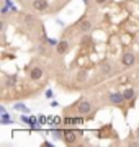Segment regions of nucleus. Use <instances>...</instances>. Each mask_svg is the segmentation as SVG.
<instances>
[{"mask_svg": "<svg viewBox=\"0 0 139 147\" xmlns=\"http://www.w3.org/2000/svg\"><path fill=\"white\" fill-rule=\"evenodd\" d=\"M136 56H134L131 51H128V53H124L123 56H121V64H123V67H131V65H134L136 64Z\"/></svg>", "mask_w": 139, "mask_h": 147, "instance_id": "obj_2", "label": "nucleus"}, {"mask_svg": "<svg viewBox=\"0 0 139 147\" xmlns=\"http://www.w3.org/2000/svg\"><path fill=\"white\" fill-rule=\"evenodd\" d=\"M46 123V116H39V124H44Z\"/></svg>", "mask_w": 139, "mask_h": 147, "instance_id": "obj_12", "label": "nucleus"}, {"mask_svg": "<svg viewBox=\"0 0 139 147\" xmlns=\"http://www.w3.org/2000/svg\"><path fill=\"white\" fill-rule=\"evenodd\" d=\"M123 95H124V100L131 101V98L134 96V90H133V88H126V90L123 92Z\"/></svg>", "mask_w": 139, "mask_h": 147, "instance_id": "obj_9", "label": "nucleus"}, {"mask_svg": "<svg viewBox=\"0 0 139 147\" xmlns=\"http://www.w3.org/2000/svg\"><path fill=\"white\" fill-rule=\"evenodd\" d=\"M56 51H57V54H61V56L65 54L67 51H69V41H67L65 38L62 39V41H59V44L56 46Z\"/></svg>", "mask_w": 139, "mask_h": 147, "instance_id": "obj_6", "label": "nucleus"}, {"mask_svg": "<svg viewBox=\"0 0 139 147\" xmlns=\"http://www.w3.org/2000/svg\"><path fill=\"white\" fill-rule=\"evenodd\" d=\"M49 7H51V5H49L48 0H33V2H31V8L34 11H39V13L48 11Z\"/></svg>", "mask_w": 139, "mask_h": 147, "instance_id": "obj_1", "label": "nucleus"}, {"mask_svg": "<svg viewBox=\"0 0 139 147\" xmlns=\"http://www.w3.org/2000/svg\"><path fill=\"white\" fill-rule=\"evenodd\" d=\"M13 108H15V110H22L23 113H30V110H28L23 103H16V105H13Z\"/></svg>", "mask_w": 139, "mask_h": 147, "instance_id": "obj_10", "label": "nucleus"}, {"mask_svg": "<svg viewBox=\"0 0 139 147\" xmlns=\"http://www.w3.org/2000/svg\"><path fill=\"white\" fill-rule=\"evenodd\" d=\"M110 101L115 103V105H121L124 101V95L121 93V92H115V93L110 95Z\"/></svg>", "mask_w": 139, "mask_h": 147, "instance_id": "obj_7", "label": "nucleus"}, {"mask_svg": "<svg viewBox=\"0 0 139 147\" xmlns=\"http://www.w3.org/2000/svg\"><path fill=\"white\" fill-rule=\"evenodd\" d=\"M22 121H23V123H26V124H30V123H31V118H26V115H23L22 116Z\"/></svg>", "mask_w": 139, "mask_h": 147, "instance_id": "obj_11", "label": "nucleus"}, {"mask_svg": "<svg viewBox=\"0 0 139 147\" xmlns=\"http://www.w3.org/2000/svg\"><path fill=\"white\" fill-rule=\"evenodd\" d=\"M46 96H48V98H53V92H51V90H48V92H46Z\"/></svg>", "mask_w": 139, "mask_h": 147, "instance_id": "obj_13", "label": "nucleus"}, {"mask_svg": "<svg viewBox=\"0 0 139 147\" xmlns=\"http://www.w3.org/2000/svg\"><path fill=\"white\" fill-rule=\"evenodd\" d=\"M0 124H13V119L10 118V115H8L7 111H3V113H2V118H0Z\"/></svg>", "mask_w": 139, "mask_h": 147, "instance_id": "obj_8", "label": "nucleus"}, {"mask_svg": "<svg viewBox=\"0 0 139 147\" xmlns=\"http://www.w3.org/2000/svg\"><path fill=\"white\" fill-rule=\"evenodd\" d=\"M77 139H79L77 131H74V129H64V137H62V141H64L65 144H74Z\"/></svg>", "mask_w": 139, "mask_h": 147, "instance_id": "obj_4", "label": "nucleus"}, {"mask_svg": "<svg viewBox=\"0 0 139 147\" xmlns=\"http://www.w3.org/2000/svg\"><path fill=\"white\" fill-rule=\"evenodd\" d=\"M44 75L43 69L41 67H34L31 69V72H30V80H33V82H39V79Z\"/></svg>", "mask_w": 139, "mask_h": 147, "instance_id": "obj_5", "label": "nucleus"}, {"mask_svg": "<svg viewBox=\"0 0 139 147\" xmlns=\"http://www.w3.org/2000/svg\"><path fill=\"white\" fill-rule=\"evenodd\" d=\"M75 106H77V111H79L80 115H88V113L92 111V103L88 100L77 101V103H75Z\"/></svg>", "mask_w": 139, "mask_h": 147, "instance_id": "obj_3", "label": "nucleus"}, {"mask_svg": "<svg viewBox=\"0 0 139 147\" xmlns=\"http://www.w3.org/2000/svg\"><path fill=\"white\" fill-rule=\"evenodd\" d=\"M105 2H107V0H95V3H98V5H103Z\"/></svg>", "mask_w": 139, "mask_h": 147, "instance_id": "obj_14", "label": "nucleus"}, {"mask_svg": "<svg viewBox=\"0 0 139 147\" xmlns=\"http://www.w3.org/2000/svg\"><path fill=\"white\" fill-rule=\"evenodd\" d=\"M136 137L139 139V127H138V131H136Z\"/></svg>", "mask_w": 139, "mask_h": 147, "instance_id": "obj_15", "label": "nucleus"}]
</instances>
